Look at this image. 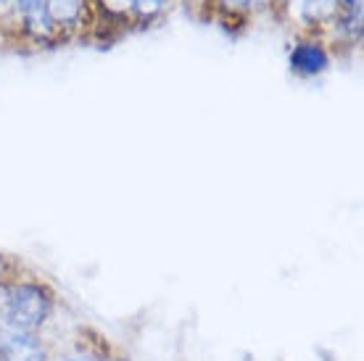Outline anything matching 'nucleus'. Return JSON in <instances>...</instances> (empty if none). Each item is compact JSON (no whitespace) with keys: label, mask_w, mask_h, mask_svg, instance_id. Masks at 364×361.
<instances>
[{"label":"nucleus","mask_w":364,"mask_h":361,"mask_svg":"<svg viewBox=\"0 0 364 361\" xmlns=\"http://www.w3.org/2000/svg\"><path fill=\"white\" fill-rule=\"evenodd\" d=\"M58 308V293L43 277L16 274L3 280V303H0V327L21 333H46Z\"/></svg>","instance_id":"obj_1"},{"label":"nucleus","mask_w":364,"mask_h":361,"mask_svg":"<svg viewBox=\"0 0 364 361\" xmlns=\"http://www.w3.org/2000/svg\"><path fill=\"white\" fill-rule=\"evenodd\" d=\"M0 359L3 361H55L53 345L46 333H21L0 327Z\"/></svg>","instance_id":"obj_2"},{"label":"nucleus","mask_w":364,"mask_h":361,"mask_svg":"<svg viewBox=\"0 0 364 361\" xmlns=\"http://www.w3.org/2000/svg\"><path fill=\"white\" fill-rule=\"evenodd\" d=\"M291 66L301 74H319L328 69V53L319 45H299L291 53Z\"/></svg>","instance_id":"obj_3"},{"label":"nucleus","mask_w":364,"mask_h":361,"mask_svg":"<svg viewBox=\"0 0 364 361\" xmlns=\"http://www.w3.org/2000/svg\"><path fill=\"white\" fill-rule=\"evenodd\" d=\"M103 351H106V343H103V340H100L98 345L77 343L74 348H69L64 356H55V361H103Z\"/></svg>","instance_id":"obj_4"},{"label":"nucleus","mask_w":364,"mask_h":361,"mask_svg":"<svg viewBox=\"0 0 364 361\" xmlns=\"http://www.w3.org/2000/svg\"><path fill=\"white\" fill-rule=\"evenodd\" d=\"M3 280H6V271H0V303H3Z\"/></svg>","instance_id":"obj_5"},{"label":"nucleus","mask_w":364,"mask_h":361,"mask_svg":"<svg viewBox=\"0 0 364 361\" xmlns=\"http://www.w3.org/2000/svg\"><path fill=\"white\" fill-rule=\"evenodd\" d=\"M0 361H3V359H0Z\"/></svg>","instance_id":"obj_6"}]
</instances>
